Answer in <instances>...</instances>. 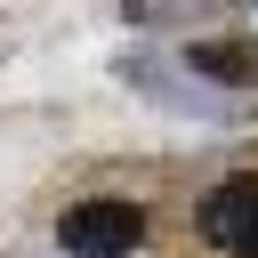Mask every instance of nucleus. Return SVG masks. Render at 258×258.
I'll list each match as a JSON object with an SVG mask.
<instances>
[{
	"instance_id": "obj_1",
	"label": "nucleus",
	"mask_w": 258,
	"mask_h": 258,
	"mask_svg": "<svg viewBox=\"0 0 258 258\" xmlns=\"http://www.w3.org/2000/svg\"><path fill=\"white\" fill-rule=\"evenodd\" d=\"M56 250L64 258H129V250H145V210L121 194H89L56 218Z\"/></svg>"
},
{
	"instance_id": "obj_2",
	"label": "nucleus",
	"mask_w": 258,
	"mask_h": 258,
	"mask_svg": "<svg viewBox=\"0 0 258 258\" xmlns=\"http://www.w3.org/2000/svg\"><path fill=\"white\" fill-rule=\"evenodd\" d=\"M202 226H210V242H218L226 258H258V177H250V169L226 177V185L202 202Z\"/></svg>"
},
{
	"instance_id": "obj_3",
	"label": "nucleus",
	"mask_w": 258,
	"mask_h": 258,
	"mask_svg": "<svg viewBox=\"0 0 258 258\" xmlns=\"http://www.w3.org/2000/svg\"><path fill=\"white\" fill-rule=\"evenodd\" d=\"M185 64L218 89H258V40H194Z\"/></svg>"
}]
</instances>
